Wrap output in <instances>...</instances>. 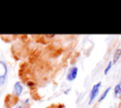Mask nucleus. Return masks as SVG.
Masks as SVG:
<instances>
[{"instance_id":"nucleus-1","label":"nucleus","mask_w":121,"mask_h":108,"mask_svg":"<svg viewBox=\"0 0 121 108\" xmlns=\"http://www.w3.org/2000/svg\"><path fill=\"white\" fill-rule=\"evenodd\" d=\"M8 74V68L5 62L0 61V86L5 84L6 77Z\"/></svg>"},{"instance_id":"nucleus-2","label":"nucleus","mask_w":121,"mask_h":108,"mask_svg":"<svg viewBox=\"0 0 121 108\" xmlns=\"http://www.w3.org/2000/svg\"><path fill=\"white\" fill-rule=\"evenodd\" d=\"M100 85H101V83L98 82L97 84H95V85L93 86V88H92V90H91V93H90V100H89V103H90V104L93 102V100H95V98L97 96V94H98V92H99V87H100Z\"/></svg>"},{"instance_id":"nucleus-3","label":"nucleus","mask_w":121,"mask_h":108,"mask_svg":"<svg viewBox=\"0 0 121 108\" xmlns=\"http://www.w3.org/2000/svg\"><path fill=\"white\" fill-rule=\"evenodd\" d=\"M77 75H78V68L77 67H73V68H71L69 69V71L67 73V76H66V79L68 81H73V80L76 79Z\"/></svg>"},{"instance_id":"nucleus-4","label":"nucleus","mask_w":121,"mask_h":108,"mask_svg":"<svg viewBox=\"0 0 121 108\" xmlns=\"http://www.w3.org/2000/svg\"><path fill=\"white\" fill-rule=\"evenodd\" d=\"M14 91H15L17 96H20L22 94V92H23V85H21V83H19V82L15 83V85H14Z\"/></svg>"},{"instance_id":"nucleus-5","label":"nucleus","mask_w":121,"mask_h":108,"mask_svg":"<svg viewBox=\"0 0 121 108\" xmlns=\"http://www.w3.org/2000/svg\"><path fill=\"white\" fill-rule=\"evenodd\" d=\"M114 96L117 98H121V83L115 85L114 87Z\"/></svg>"},{"instance_id":"nucleus-6","label":"nucleus","mask_w":121,"mask_h":108,"mask_svg":"<svg viewBox=\"0 0 121 108\" xmlns=\"http://www.w3.org/2000/svg\"><path fill=\"white\" fill-rule=\"evenodd\" d=\"M120 56H121V49H117V50L115 51V53H114V55H113V61H112V63H116Z\"/></svg>"},{"instance_id":"nucleus-7","label":"nucleus","mask_w":121,"mask_h":108,"mask_svg":"<svg viewBox=\"0 0 121 108\" xmlns=\"http://www.w3.org/2000/svg\"><path fill=\"white\" fill-rule=\"evenodd\" d=\"M110 89H111V87H108V88H107V89H106V90H105V91L103 92V94L101 95V97H100V99L98 100V101H99V102H100V101H102V100H104V99L106 98V96L108 95V93H109V91H110Z\"/></svg>"},{"instance_id":"nucleus-8","label":"nucleus","mask_w":121,"mask_h":108,"mask_svg":"<svg viewBox=\"0 0 121 108\" xmlns=\"http://www.w3.org/2000/svg\"><path fill=\"white\" fill-rule=\"evenodd\" d=\"M112 62H109L108 63V66L106 67V69H105V70H104V74L106 75V74H108V72L110 71V69H111V68H112Z\"/></svg>"},{"instance_id":"nucleus-9","label":"nucleus","mask_w":121,"mask_h":108,"mask_svg":"<svg viewBox=\"0 0 121 108\" xmlns=\"http://www.w3.org/2000/svg\"><path fill=\"white\" fill-rule=\"evenodd\" d=\"M34 85H35V84L32 83V82H28V83H27V85H28V86H34Z\"/></svg>"},{"instance_id":"nucleus-10","label":"nucleus","mask_w":121,"mask_h":108,"mask_svg":"<svg viewBox=\"0 0 121 108\" xmlns=\"http://www.w3.org/2000/svg\"><path fill=\"white\" fill-rule=\"evenodd\" d=\"M16 108H23V107H21V106H17Z\"/></svg>"},{"instance_id":"nucleus-11","label":"nucleus","mask_w":121,"mask_h":108,"mask_svg":"<svg viewBox=\"0 0 121 108\" xmlns=\"http://www.w3.org/2000/svg\"><path fill=\"white\" fill-rule=\"evenodd\" d=\"M48 108H49V107H48Z\"/></svg>"}]
</instances>
